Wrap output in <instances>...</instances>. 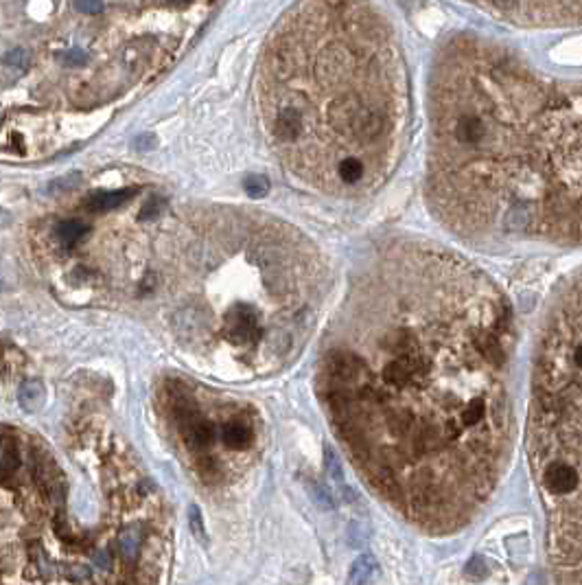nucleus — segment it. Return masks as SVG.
Returning <instances> with one entry per match:
<instances>
[{
    "mask_svg": "<svg viewBox=\"0 0 582 585\" xmlns=\"http://www.w3.org/2000/svg\"><path fill=\"white\" fill-rule=\"evenodd\" d=\"M243 189L249 198H263L270 191V180L265 176H247L243 180Z\"/></svg>",
    "mask_w": 582,
    "mask_h": 585,
    "instance_id": "nucleus-14",
    "label": "nucleus"
},
{
    "mask_svg": "<svg viewBox=\"0 0 582 585\" xmlns=\"http://www.w3.org/2000/svg\"><path fill=\"white\" fill-rule=\"evenodd\" d=\"M141 546H143V533L138 526L125 528V531L118 535V548L125 559H134V557H138Z\"/></svg>",
    "mask_w": 582,
    "mask_h": 585,
    "instance_id": "nucleus-10",
    "label": "nucleus"
},
{
    "mask_svg": "<svg viewBox=\"0 0 582 585\" xmlns=\"http://www.w3.org/2000/svg\"><path fill=\"white\" fill-rule=\"evenodd\" d=\"M92 563L96 568H109V566H112V554H109L107 550H99L92 557Z\"/></svg>",
    "mask_w": 582,
    "mask_h": 585,
    "instance_id": "nucleus-20",
    "label": "nucleus"
},
{
    "mask_svg": "<svg viewBox=\"0 0 582 585\" xmlns=\"http://www.w3.org/2000/svg\"><path fill=\"white\" fill-rule=\"evenodd\" d=\"M88 232V226L83 224V221L79 219H68V221H62V224L58 226V239L62 241V246H77L83 237H86Z\"/></svg>",
    "mask_w": 582,
    "mask_h": 585,
    "instance_id": "nucleus-9",
    "label": "nucleus"
},
{
    "mask_svg": "<svg viewBox=\"0 0 582 585\" xmlns=\"http://www.w3.org/2000/svg\"><path fill=\"white\" fill-rule=\"evenodd\" d=\"M512 346L504 291L453 250L392 241L353 285L324 403L366 484L418 531H460L504 476Z\"/></svg>",
    "mask_w": 582,
    "mask_h": 585,
    "instance_id": "nucleus-1",
    "label": "nucleus"
},
{
    "mask_svg": "<svg viewBox=\"0 0 582 585\" xmlns=\"http://www.w3.org/2000/svg\"><path fill=\"white\" fill-rule=\"evenodd\" d=\"M374 573V561L370 557H359L353 563L351 575H349V585H366Z\"/></svg>",
    "mask_w": 582,
    "mask_h": 585,
    "instance_id": "nucleus-11",
    "label": "nucleus"
},
{
    "mask_svg": "<svg viewBox=\"0 0 582 585\" xmlns=\"http://www.w3.org/2000/svg\"><path fill=\"white\" fill-rule=\"evenodd\" d=\"M75 7L81 13H101L103 11V0H75Z\"/></svg>",
    "mask_w": 582,
    "mask_h": 585,
    "instance_id": "nucleus-18",
    "label": "nucleus"
},
{
    "mask_svg": "<svg viewBox=\"0 0 582 585\" xmlns=\"http://www.w3.org/2000/svg\"><path fill=\"white\" fill-rule=\"evenodd\" d=\"M221 439L230 450H245L254 441V430L243 421H230L221 430Z\"/></svg>",
    "mask_w": 582,
    "mask_h": 585,
    "instance_id": "nucleus-8",
    "label": "nucleus"
},
{
    "mask_svg": "<svg viewBox=\"0 0 582 585\" xmlns=\"http://www.w3.org/2000/svg\"><path fill=\"white\" fill-rule=\"evenodd\" d=\"M3 62L11 68H18V71H29L33 60H31V53L26 49H13L5 55Z\"/></svg>",
    "mask_w": 582,
    "mask_h": 585,
    "instance_id": "nucleus-15",
    "label": "nucleus"
},
{
    "mask_svg": "<svg viewBox=\"0 0 582 585\" xmlns=\"http://www.w3.org/2000/svg\"><path fill=\"white\" fill-rule=\"evenodd\" d=\"M432 213L475 244L582 246V77L517 46L453 33L427 94Z\"/></svg>",
    "mask_w": 582,
    "mask_h": 585,
    "instance_id": "nucleus-2",
    "label": "nucleus"
},
{
    "mask_svg": "<svg viewBox=\"0 0 582 585\" xmlns=\"http://www.w3.org/2000/svg\"><path fill=\"white\" fill-rule=\"evenodd\" d=\"M156 143H158L156 134H141V136H136L134 147H136L138 151H151V149L156 147Z\"/></svg>",
    "mask_w": 582,
    "mask_h": 585,
    "instance_id": "nucleus-19",
    "label": "nucleus"
},
{
    "mask_svg": "<svg viewBox=\"0 0 582 585\" xmlns=\"http://www.w3.org/2000/svg\"><path fill=\"white\" fill-rule=\"evenodd\" d=\"M263 99L272 141L302 183L357 198L396 171L409 77L374 0H302L270 46Z\"/></svg>",
    "mask_w": 582,
    "mask_h": 585,
    "instance_id": "nucleus-3",
    "label": "nucleus"
},
{
    "mask_svg": "<svg viewBox=\"0 0 582 585\" xmlns=\"http://www.w3.org/2000/svg\"><path fill=\"white\" fill-rule=\"evenodd\" d=\"M171 3H175V5H184L186 0H171Z\"/></svg>",
    "mask_w": 582,
    "mask_h": 585,
    "instance_id": "nucleus-21",
    "label": "nucleus"
},
{
    "mask_svg": "<svg viewBox=\"0 0 582 585\" xmlns=\"http://www.w3.org/2000/svg\"><path fill=\"white\" fill-rule=\"evenodd\" d=\"M46 399V388L39 380H26L18 388V403L24 412H37L44 406Z\"/></svg>",
    "mask_w": 582,
    "mask_h": 585,
    "instance_id": "nucleus-7",
    "label": "nucleus"
},
{
    "mask_svg": "<svg viewBox=\"0 0 582 585\" xmlns=\"http://www.w3.org/2000/svg\"><path fill=\"white\" fill-rule=\"evenodd\" d=\"M188 526H191V533L195 537L200 544H208V537H206V526H204V518H202V511L197 505H191L188 507Z\"/></svg>",
    "mask_w": 582,
    "mask_h": 585,
    "instance_id": "nucleus-12",
    "label": "nucleus"
},
{
    "mask_svg": "<svg viewBox=\"0 0 582 585\" xmlns=\"http://www.w3.org/2000/svg\"><path fill=\"white\" fill-rule=\"evenodd\" d=\"M136 195V189H116V191H94L90 193L83 206L90 208L92 213L101 211H114V208L127 204Z\"/></svg>",
    "mask_w": 582,
    "mask_h": 585,
    "instance_id": "nucleus-6",
    "label": "nucleus"
},
{
    "mask_svg": "<svg viewBox=\"0 0 582 585\" xmlns=\"http://www.w3.org/2000/svg\"><path fill=\"white\" fill-rule=\"evenodd\" d=\"M166 208V200L160 198V195H154V198H149L143 208H141V213H138V219L141 221H149V219H156L162 211Z\"/></svg>",
    "mask_w": 582,
    "mask_h": 585,
    "instance_id": "nucleus-16",
    "label": "nucleus"
},
{
    "mask_svg": "<svg viewBox=\"0 0 582 585\" xmlns=\"http://www.w3.org/2000/svg\"><path fill=\"white\" fill-rule=\"evenodd\" d=\"M62 62L66 66H83L88 62V53L86 51H79V49H73V51H66L62 55Z\"/></svg>",
    "mask_w": 582,
    "mask_h": 585,
    "instance_id": "nucleus-17",
    "label": "nucleus"
},
{
    "mask_svg": "<svg viewBox=\"0 0 582 585\" xmlns=\"http://www.w3.org/2000/svg\"><path fill=\"white\" fill-rule=\"evenodd\" d=\"M226 336L239 346H254L263 338L261 314L252 305H234L226 316Z\"/></svg>",
    "mask_w": 582,
    "mask_h": 585,
    "instance_id": "nucleus-5",
    "label": "nucleus"
},
{
    "mask_svg": "<svg viewBox=\"0 0 582 585\" xmlns=\"http://www.w3.org/2000/svg\"><path fill=\"white\" fill-rule=\"evenodd\" d=\"M0 289H3V281H0Z\"/></svg>",
    "mask_w": 582,
    "mask_h": 585,
    "instance_id": "nucleus-22",
    "label": "nucleus"
},
{
    "mask_svg": "<svg viewBox=\"0 0 582 585\" xmlns=\"http://www.w3.org/2000/svg\"><path fill=\"white\" fill-rule=\"evenodd\" d=\"M530 452L556 585H582V270L554 294L536 344Z\"/></svg>",
    "mask_w": 582,
    "mask_h": 585,
    "instance_id": "nucleus-4",
    "label": "nucleus"
},
{
    "mask_svg": "<svg viewBox=\"0 0 582 585\" xmlns=\"http://www.w3.org/2000/svg\"><path fill=\"white\" fill-rule=\"evenodd\" d=\"M81 173L79 171H73V173H66V176H60V178H55L53 183L48 185V191L53 193H68V191H75L81 187Z\"/></svg>",
    "mask_w": 582,
    "mask_h": 585,
    "instance_id": "nucleus-13",
    "label": "nucleus"
}]
</instances>
